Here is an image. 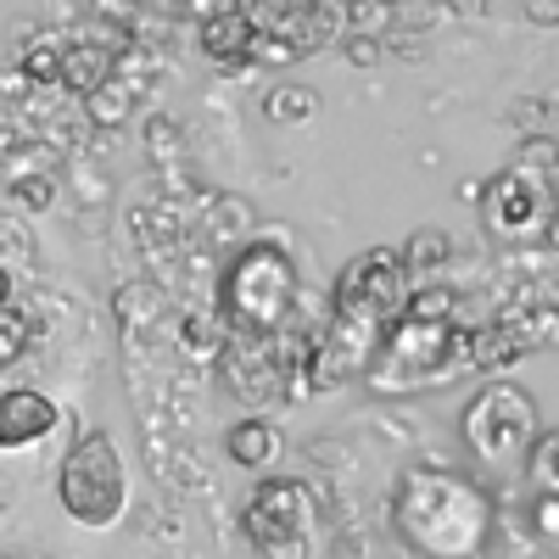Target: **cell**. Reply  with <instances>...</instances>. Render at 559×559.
I'll return each instance as SVG.
<instances>
[{"label":"cell","instance_id":"obj_8","mask_svg":"<svg viewBox=\"0 0 559 559\" xmlns=\"http://www.w3.org/2000/svg\"><path fill=\"white\" fill-rule=\"evenodd\" d=\"M308 526H313V498L302 481H258L247 498V543L263 559H308Z\"/></svg>","mask_w":559,"mask_h":559},{"label":"cell","instance_id":"obj_1","mask_svg":"<svg viewBox=\"0 0 559 559\" xmlns=\"http://www.w3.org/2000/svg\"><path fill=\"white\" fill-rule=\"evenodd\" d=\"M403 543L426 559H481L492 532V503L476 481L448 471H408L392 498Z\"/></svg>","mask_w":559,"mask_h":559},{"label":"cell","instance_id":"obj_27","mask_svg":"<svg viewBox=\"0 0 559 559\" xmlns=\"http://www.w3.org/2000/svg\"><path fill=\"white\" fill-rule=\"evenodd\" d=\"M453 7H459V12H481V7H487V0H453Z\"/></svg>","mask_w":559,"mask_h":559},{"label":"cell","instance_id":"obj_21","mask_svg":"<svg viewBox=\"0 0 559 559\" xmlns=\"http://www.w3.org/2000/svg\"><path fill=\"white\" fill-rule=\"evenodd\" d=\"M532 526H537V537H543V543H554V537H559V492H537Z\"/></svg>","mask_w":559,"mask_h":559},{"label":"cell","instance_id":"obj_28","mask_svg":"<svg viewBox=\"0 0 559 559\" xmlns=\"http://www.w3.org/2000/svg\"><path fill=\"white\" fill-rule=\"evenodd\" d=\"M381 7H386V12H392V7H403V0H381Z\"/></svg>","mask_w":559,"mask_h":559},{"label":"cell","instance_id":"obj_26","mask_svg":"<svg viewBox=\"0 0 559 559\" xmlns=\"http://www.w3.org/2000/svg\"><path fill=\"white\" fill-rule=\"evenodd\" d=\"M7 297H12V274L0 269V308H7Z\"/></svg>","mask_w":559,"mask_h":559},{"label":"cell","instance_id":"obj_14","mask_svg":"<svg viewBox=\"0 0 559 559\" xmlns=\"http://www.w3.org/2000/svg\"><path fill=\"white\" fill-rule=\"evenodd\" d=\"M263 112H269L274 123H302V118L319 112V90H308V84H280V90H269Z\"/></svg>","mask_w":559,"mask_h":559},{"label":"cell","instance_id":"obj_23","mask_svg":"<svg viewBox=\"0 0 559 559\" xmlns=\"http://www.w3.org/2000/svg\"><path fill=\"white\" fill-rule=\"evenodd\" d=\"M17 197H23V207H51V197H57V185L51 179H28V185H17Z\"/></svg>","mask_w":559,"mask_h":559},{"label":"cell","instance_id":"obj_16","mask_svg":"<svg viewBox=\"0 0 559 559\" xmlns=\"http://www.w3.org/2000/svg\"><path fill=\"white\" fill-rule=\"evenodd\" d=\"M453 308H459V297H453V286H442V280H431V286L403 297V313H414V319H453Z\"/></svg>","mask_w":559,"mask_h":559},{"label":"cell","instance_id":"obj_24","mask_svg":"<svg viewBox=\"0 0 559 559\" xmlns=\"http://www.w3.org/2000/svg\"><path fill=\"white\" fill-rule=\"evenodd\" d=\"M342 51H347V62L369 68V62H381V39H364V34H353V39L342 45Z\"/></svg>","mask_w":559,"mask_h":559},{"label":"cell","instance_id":"obj_6","mask_svg":"<svg viewBox=\"0 0 559 559\" xmlns=\"http://www.w3.org/2000/svg\"><path fill=\"white\" fill-rule=\"evenodd\" d=\"M487 229L509 247H548L554 241V174L532 168H503L487 191H481Z\"/></svg>","mask_w":559,"mask_h":559},{"label":"cell","instance_id":"obj_9","mask_svg":"<svg viewBox=\"0 0 559 559\" xmlns=\"http://www.w3.org/2000/svg\"><path fill=\"white\" fill-rule=\"evenodd\" d=\"M51 431H57V403L45 392H34V386L0 392V448H28Z\"/></svg>","mask_w":559,"mask_h":559},{"label":"cell","instance_id":"obj_29","mask_svg":"<svg viewBox=\"0 0 559 559\" xmlns=\"http://www.w3.org/2000/svg\"><path fill=\"white\" fill-rule=\"evenodd\" d=\"M17 559H23V554H17Z\"/></svg>","mask_w":559,"mask_h":559},{"label":"cell","instance_id":"obj_4","mask_svg":"<svg viewBox=\"0 0 559 559\" xmlns=\"http://www.w3.org/2000/svg\"><path fill=\"white\" fill-rule=\"evenodd\" d=\"M459 426H464V442H471V453L487 471H509V464L532 448V437L543 431L532 392H521L515 381H487L471 403H464Z\"/></svg>","mask_w":559,"mask_h":559},{"label":"cell","instance_id":"obj_22","mask_svg":"<svg viewBox=\"0 0 559 559\" xmlns=\"http://www.w3.org/2000/svg\"><path fill=\"white\" fill-rule=\"evenodd\" d=\"M347 23H358V28H386L392 23V12L381 7V0H347Z\"/></svg>","mask_w":559,"mask_h":559},{"label":"cell","instance_id":"obj_15","mask_svg":"<svg viewBox=\"0 0 559 559\" xmlns=\"http://www.w3.org/2000/svg\"><path fill=\"white\" fill-rule=\"evenodd\" d=\"M23 79L28 84H62V45L57 39H34L23 51Z\"/></svg>","mask_w":559,"mask_h":559},{"label":"cell","instance_id":"obj_2","mask_svg":"<svg viewBox=\"0 0 559 559\" xmlns=\"http://www.w3.org/2000/svg\"><path fill=\"white\" fill-rule=\"evenodd\" d=\"M297 308V263L286 247L252 241L229 258L224 269V319L229 336H241L247 347H263L274 336H286Z\"/></svg>","mask_w":559,"mask_h":559},{"label":"cell","instance_id":"obj_25","mask_svg":"<svg viewBox=\"0 0 559 559\" xmlns=\"http://www.w3.org/2000/svg\"><path fill=\"white\" fill-rule=\"evenodd\" d=\"M526 17H532L537 28H554V23H559V0H526Z\"/></svg>","mask_w":559,"mask_h":559},{"label":"cell","instance_id":"obj_17","mask_svg":"<svg viewBox=\"0 0 559 559\" xmlns=\"http://www.w3.org/2000/svg\"><path fill=\"white\" fill-rule=\"evenodd\" d=\"M532 481L537 492H559V437L554 431L532 437Z\"/></svg>","mask_w":559,"mask_h":559},{"label":"cell","instance_id":"obj_10","mask_svg":"<svg viewBox=\"0 0 559 559\" xmlns=\"http://www.w3.org/2000/svg\"><path fill=\"white\" fill-rule=\"evenodd\" d=\"M252 12H241V7H224V12H213L207 23H202V51L218 62V68H241L247 57H252Z\"/></svg>","mask_w":559,"mask_h":559},{"label":"cell","instance_id":"obj_20","mask_svg":"<svg viewBox=\"0 0 559 559\" xmlns=\"http://www.w3.org/2000/svg\"><path fill=\"white\" fill-rule=\"evenodd\" d=\"M515 163L532 168V174H554V168H559V140H554V134H532Z\"/></svg>","mask_w":559,"mask_h":559},{"label":"cell","instance_id":"obj_5","mask_svg":"<svg viewBox=\"0 0 559 559\" xmlns=\"http://www.w3.org/2000/svg\"><path fill=\"white\" fill-rule=\"evenodd\" d=\"M57 498H62V509L79 526H118L123 521L129 487H123V459H118L107 431H84L79 437V448L62 459Z\"/></svg>","mask_w":559,"mask_h":559},{"label":"cell","instance_id":"obj_18","mask_svg":"<svg viewBox=\"0 0 559 559\" xmlns=\"http://www.w3.org/2000/svg\"><path fill=\"white\" fill-rule=\"evenodd\" d=\"M34 347V324L23 313H0V369L23 364V353Z\"/></svg>","mask_w":559,"mask_h":559},{"label":"cell","instance_id":"obj_7","mask_svg":"<svg viewBox=\"0 0 559 559\" xmlns=\"http://www.w3.org/2000/svg\"><path fill=\"white\" fill-rule=\"evenodd\" d=\"M403 297H408V274L392 247H364L336 274V319H353L376 336L403 313Z\"/></svg>","mask_w":559,"mask_h":559},{"label":"cell","instance_id":"obj_13","mask_svg":"<svg viewBox=\"0 0 559 559\" xmlns=\"http://www.w3.org/2000/svg\"><path fill=\"white\" fill-rule=\"evenodd\" d=\"M397 258H403V274H437V269L453 258V247H448L442 229H414L408 247H403Z\"/></svg>","mask_w":559,"mask_h":559},{"label":"cell","instance_id":"obj_11","mask_svg":"<svg viewBox=\"0 0 559 559\" xmlns=\"http://www.w3.org/2000/svg\"><path fill=\"white\" fill-rule=\"evenodd\" d=\"M62 84L79 90V96H96L102 84H112V51L107 45H90V39L62 45Z\"/></svg>","mask_w":559,"mask_h":559},{"label":"cell","instance_id":"obj_3","mask_svg":"<svg viewBox=\"0 0 559 559\" xmlns=\"http://www.w3.org/2000/svg\"><path fill=\"white\" fill-rule=\"evenodd\" d=\"M453 369H471V331H459L453 319H414L397 313L376 353H369L364 376L376 392H419V386H442Z\"/></svg>","mask_w":559,"mask_h":559},{"label":"cell","instance_id":"obj_12","mask_svg":"<svg viewBox=\"0 0 559 559\" xmlns=\"http://www.w3.org/2000/svg\"><path fill=\"white\" fill-rule=\"evenodd\" d=\"M224 453L236 464H247V471H263V464H274V453H280V437H274V426H263V419H241V426H229Z\"/></svg>","mask_w":559,"mask_h":559},{"label":"cell","instance_id":"obj_19","mask_svg":"<svg viewBox=\"0 0 559 559\" xmlns=\"http://www.w3.org/2000/svg\"><path fill=\"white\" fill-rule=\"evenodd\" d=\"M129 102H134L129 84H102L96 96H90V118H96V123H123L129 118Z\"/></svg>","mask_w":559,"mask_h":559}]
</instances>
